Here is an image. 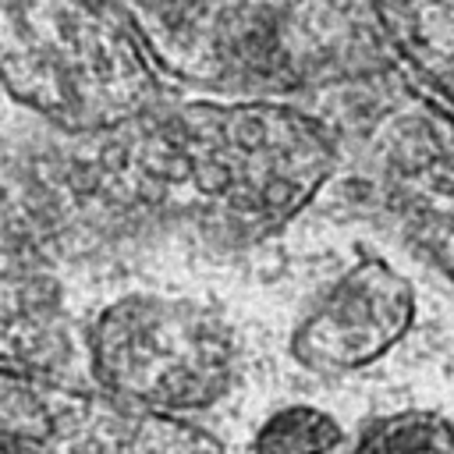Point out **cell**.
I'll return each instance as SVG.
<instances>
[{
  "instance_id": "obj_1",
  "label": "cell",
  "mask_w": 454,
  "mask_h": 454,
  "mask_svg": "<svg viewBox=\"0 0 454 454\" xmlns=\"http://www.w3.org/2000/svg\"><path fill=\"white\" fill-rule=\"evenodd\" d=\"M92 365L99 383L135 408L192 411L227 390L234 337L195 301L131 294L96 319Z\"/></svg>"
},
{
  "instance_id": "obj_2",
  "label": "cell",
  "mask_w": 454,
  "mask_h": 454,
  "mask_svg": "<svg viewBox=\"0 0 454 454\" xmlns=\"http://www.w3.org/2000/svg\"><path fill=\"white\" fill-rule=\"evenodd\" d=\"M411 319V284L380 255H365L312 298L294 326V358L309 369H362L390 351Z\"/></svg>"
},
{
  "instance_id": "obj_3",
  "label": "cell",
  "mask_w": 454,
  "mask_h": 454,
  "mask_svg": "<svg viewBox=\"0 0 454 454\" xmlns=\"http://www.w3.org/2000/svg\"><path fill=\"white\" fill-rule=\"evenodd\" d=\"M344 454H454V422L436 411H404L380 419Z\"/></svg>"
},
{
  "instance_id": "obj_4",
  "label": "cell",
  "mask_w": 454,
  "mask_h": 454,
  "mask_svg": "<svg viewBox=\"0 0 454 454\" xmlns=\"http://www.w3.org/2000/svg\"><path fill=\"white\" fill-rule=\"evenodd\" d=\"M340 447L344 433L323 408L287 404L262 422L252 454H333Z\"/></svg>"
}]
</instances>
